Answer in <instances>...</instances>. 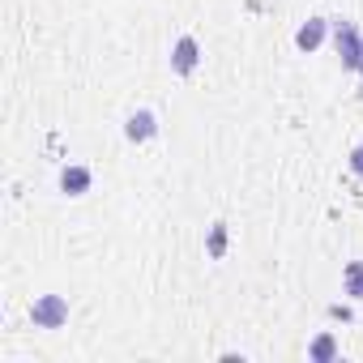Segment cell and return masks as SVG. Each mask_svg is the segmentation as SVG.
Masks as SVG:
<instances>
[{
    "mask_svg": "<svg viewBox=\"0 0 363 363\" xmlns=\"http://www.w3.org/2000/svg\"><path fill=\"white\" fill-rule=\"evenodd\" d=\"M30 316H35L39 329H60V325L69 320V303H65L60 295H39V299L30 303Z\"/></svg>",
    "mask_w": 363,
    "mask_h": 363,
    "instance_id": "obj_1",
    "label": "cell"
},
{
    "mask_svg": "<svg viewBox=\"0 0 363 363\" xmlns=\"http://www.w3.org/2000/svg\"><path fill=\"white\" fill-rule=\"evenodd\" d=\"M154 133H158V120H154V111H145V107L124 120V137H128V141H150Z\"/></svg>",
    "mask_w": 363,
    "mask_h": 363,
    "instance_id": "obj_5",
    "label": "cell"
},
{
    "mask_svg": "<svg viewBox=\"0 0 363 363\" xmlns=\"http://www.w3.org/2000/svg\"><path fill=\"white\" fill-rule=\"evenodd\" d=\"M90 167H82V162H69L65 171H60V189L69 193V197H82V193H90Z\"/></svg>",
    "mask_w": 363,
    "mask_h": 363,
    "instance_id": "obj_4",
    "label": "cell"
},
{
    "mask_svg": "<svg viewBox=\"0 0 363 363\" xmlns=\"http://www.w3.org/2000/svg\"><path fill=\"white\" fill-rule=\"evenodd\" d=\"M210 257L214 261H223V252H227V223H214V231H210Z\"/></svg>",
    "mask_w": 363,
    "mask_h": 363,
    "instance_id": "obj_8",
    "label": "cell"
},
{
    "mask_svg": "<svg viewBox=\"0 0 363 363\" xmlns=\"http://www.w3.org/2000/svg\"><path fill=\"white\" fill-rule=\"evenodd\" d=\"M320 39H325V22H320V18H312V22H308V26H299V35H295V43H299L303 52L320 48Z\"/></svg>",
    "mask_w": 363,
    "mask_h": 363,
    "instance_id": "obj_7",
    "label": "cell"
},
{
    "mask_svg": "<svg viewBox=\"0 0 363 363\" xmlns=\"http://www.w3.org/2000/svg\"><path fill=\"white\" fill-rule=\"evenodd\" d=\"M333 48H337V56H342V65H346V69H359L363 39H359V30H354L350 22H337V26H333Z\"/></svg>",
    "mask_w": 363,
    "mask_h": 363,
    "instance_id": "obj_2",
    "label": "cell"
},
{
    "mask_svg": "<svg viewBox=\"0 0 363 363\" xmlns=\"http://www.w3.org/2000/svg\"><path fill=\"white\" fill-rule=\"evenodd\" d=\"M197 60H201V43H197L193 35H179L175 48H171V69H175L179 77H189V73L197 69Z\"/></svg>",
    "mask_w": 363,
    "mask_h": 363,
    "instance_id": "obj_3",
    "label": "cell"
},
{
    "mask_svg": "<svg viewBox=\"0 0 363 363\" xmlns=\"http://www.w3.org/2000/svg\"><path fill=\"white\" fill-rule=\"evenodd\" d=\"M333 350H337V346H333V337H329V333H320V337L312 342V359H320V363H325V359H333Z\"/></svg>",
    "mask_w": 363,
    "mask_h": 363,
    "instance_id": "obj_9",
    "label": "cell"
},
{
    "mask_svg": "<svg viewBox=\"0 0 363 363\" xmlns=\"http://www.w3.org/2000/svg\"><path fill=\"white\" fill-rule=\"evenodd\" d=\"M342 295L363 299V261H350V265L342 269Z\"/></svg>",
    "mask_w": 363,
    "mask_h": 363,
    "instance_id": "obj_6",
    "label": "cell"
},
{
    "mask_svg": "<svg viewBox=\"0 0 363 363\" xmlns=\"http://www.w3.org/2000/svg\"><path fill=\"white\" fill-rule=\"evenodd\" d=\"M359 73H363V56H359Z\"/></svg>",
    "mask_w": 363,
    "mask_h": 363,
    "instance_id": "obj_11",
    "label": "cell"
},
{
    "mask_svg": "<svg viewBox=\"0 0 363 363\" xmlns=\"http://www.w3.org/2000/svg\"><path fill=\"white\" fill-rule=\"evenodd\" d=\"M350 171H354V175H363V145H354V150H350Z\"/></svg>",
    "mask_w": 363,
    "mask_h": 363,
    "instance_id": "obj_10",
    "label": "cell"
}]
</instances>
